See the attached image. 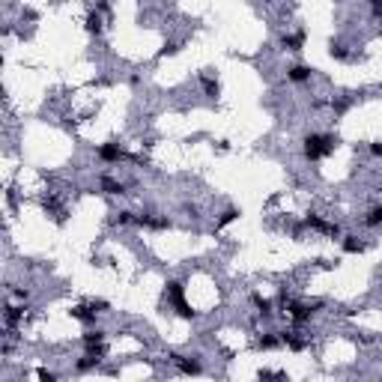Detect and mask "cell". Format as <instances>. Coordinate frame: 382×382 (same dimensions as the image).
<instances>
[{"instance_id": "6da1fadb", "label": "cell", "mask_w": 382, "mask_h": 382, "mask_svg": "<svg viewBox=\"0 0 382 382\" xmlns=\"http://www.w3.org/2000/svg\"><path fill=\"white\" fill-rule=\"evenodd\" d=\"M331 150H334V140L329 135H308L305 138V158L308 161H316V158L329 156Z\"/></svg>"}, {"instance_id": "7a4b0ae2", "label": "cell", "mask_w": 382, "mask_h": 382, "mask_svg": "<svg viewBox=\"0 0 382 382\" xmlns=\"http://www.w3.org/2000/svg\"><path fill=\"white\" fill-rule=\"evenodd\" d=\"M174 365L179 367V373H185V376H197L203 365H200V358H194V355H174Z\"/></svg>"}, {"instance_id": "3957f363", "label": "cell", "mask_w": 382, "mask_h": 382, "mask_svg": "<svg viewBox=\"0 0 382 382\" xmlns=\"http://www.w3.org/2000/svg\"><path fill=\"white\" fill-rule=\"evenodd\" d=\"M316 308H320V302H316L313 308H305V305H295V302H287V311H290V320H293V323H299V326H302V323H308V320H311V313L316 311Z\"/></svg>"}, {"instance_id": "277c9868", "label": "cell", "mask_w": 382, "mask_h": 382, "mask_svg": "<svg viewBox=\"0 0 382 382\" xmlns=\"http://www.w3.org/2000/svg\"><path fill=\"white\" fill-rule=\"evenodd\" d=\"M135 224L150 230H171V218H153V215H135Z\"/></svg>"}, {"instance_id": "5b68a950", "label": "cell", "mask_w": 382, "mask_h": 382, "mask_svg": "<svg viewBox=\"0 0 382 382\" xmlns=\"http://www.w3.org/2000/svg\"><path fill=\"white\" fill-rule=\"evenodd\" d=\"M308 227L320 230V233H326V236H337V233H341V227L331 224V221H323L320 215H308Z\"/></svg>"}, {"instance_id": "8992f818", "label": "cell", "mask_w": 382, "mask_h": 382, "mask_svg": "<svg viewBox=\"0 0 382 382\" xmlns=\"http://www.w3.org/2000/svg\"><path fill=\"white\" fill-rule=\"evenodd\" d=\"M305 39H308L305 30H299V33H284L281 36V45H284L287 51H302V48H305Z\"/></svg>"}, {"instance_id": "52a82bcc", "label": "cell", "mask_w": 382, "mask_h": 382, "mask_svg": "<svg viewBox=\"0 0 382 382\" xmlns=\"http://www.w3.org/2000/svg\"><path fill=\"white\" fill-rule=\"evenodd\" d=\"M311 66H305V63H295V66H290L287 69V78L293 81V84H305V81H311Z\"/></svg>"}, {"instance_id": "ba28073f", "label": "cell", "mask_w": 382, "mask_h": 382, "mask_svg": "<svg viewBox=\"0 0 382 382\" xmlns=\"http://www.w3.org/2000/svg\"><path fill=\"white\" fill-rule=\"evenodd\" d=\"M99 158L108 161V164H114V161H120V158H125V156H122L120 143H102V146H99Z\"/></svg>"}, {"instance_id": "9c48e42d", "label": "cell", "mask_w": 382, "mask_h": 382, "mask_svg": "<svg viewBox=\"0 0 382 382\" xmlns=\"http://www.w3.org/2000/svg\"><path fill=\"white\" fill-rule=\"evenodd\" d=\"M164 293H167V302H171V305L185 302V290H182L179 281H167V284H164Z\"/></svg>"}, {"instance_id": "30bf717a", "label": "cell", "mask_w": 382, "mask_h": 382, "mask_svg": "<svg viewBox=\"0 0 382 382\" xmlns=\"http://www.w3.org/2000/svg\"><path fill=\"white\" fill-rule=\"evenodd\" d=\"M72 320H78V323H96V311L93 308H87V305H75L69 311Z\"/></svg>"}, {"instance_id": "8fae6325", "label": "cell", "mask_w": 382, "mask_h": 382, "mask_svg": "<svg viewBox=\"0 0 382 382\" xmlns=\"http://www.w3.org/2000/svg\"><path fill=\"white\" fill-rule=\"evenodd\" d=\"M281 344H284L287 349H293V352H302V349L308 347L305 337H299V334H287V331H281Z\"/></svg>"}, {"instance_id": "7c38bea8", "label": "cell", "mask_w": 382, "mask_h": 382, "mask_svg": "<svg viewBox=\"0 0 382 382\" xmlns=\"http://www.w3.org/2000/svg\"><path fill=\"white\" fill-rule=\"evenodd\" d=\"M102 191H108V194H125V185L122 182H117V179H111V176H102Z\"/></svg>"}, {"instance_id": "4fadbf2b", "label": "cell", "mask_w": 382, "mask_h": 382, "mask_svg": "<svg viewBox=\"0 0 382 382\" xmlns=\"http://www.w3.org/2000/svg\"><path fill=\"white\" fill-rule=\"evenodd\" d=\"M236 218H239V209H236V206L224 209V212H221V218H218V224H215V230H224V227H227V224H233Z\"/></svg>"}, {"instance_id": "5bb4252c", "label": "cell", "mask_w": 382, "mask_h": 382, "mask_svg": "<svg viewBox=\"0 0 382 382\" xmlns=\"http://www.w3.org/2000/svg\"><path fill=\"white\" fill-rule=\"evenodd\" d=\"M365 248L367 245L358 242L355 236H344V251H347V254H365Z\"/></svg>"}, {"instance_id": "9a60e30c", "label": "cell", "mask_w": 382, "mask_h": 382, "mask_svg": "<svg viewBox=\"0 0 382 382\" xmlns=\"http://www.w3.org/2000/svg\"><path fill=\"white\" fill-rule=\"evenodd\" d=\"M102 341H104V331H87V334H84V347L87 349H99L102 347Z\"/></svg>"}, {"instance_id": "2e32d148", "label": "cell", "mask_w": 382, "mask_h": 382, "mask_svg": "<svg viewBox=\"0 0 382 382\" xmlns=\"http://www.w3.org/2000/svg\"><path fill=\"white\" fill-rule=\"evenodd\" d=\"M251 302H254V308H257L263 316H269V313H272V302H269V299H263L260 293H251Z\"/></svg>"}, {"instance_id": "e0dca14e", "label": "cell", "mask_w": 382, "mask_h": 382, "mask_svg": "<svg viewBox=\"0 0 382 382\" xmlns=\"http://www.w3.org/2000/svg\"><path fill=\"white\" fill-rule=\"evenodd\" d=\"M257 347L260 349H278L281 347V334L275 337V334H260L257 337Z\"/></svg>"}, {"instance_id": "ac0fdd59", "label": "cell", "mask_w": 382, "mask_h": 382, "mask_svg": "<svg viewBox=\"0 0 382 382\" xmlns=\"http://www.w3.org/2000/svg\"><path fill=\"white\" fill-rule=\"evenodd\" d=\"M200 84H203V90H206V96H212V99L218 96V84H215L209 75H200Z\"/></svg>"}, {"instance_id": "d6986e66", "label": "cell", "mask_w": 382, "mask_h": 382, "mask_svg": "<svg viewBox=\"0 0 382 382\" xmlns=\"http://www.w3.org/2000/svg\"><path fill=\"white\" fill-rule=\"evenodd\" d=\"M370 227H376V224H382V206H373L370 212H367V218H365Z\"/></svg>"}, {"instance_id": "ffe728a7", "label": "cell", "mask_w": 382, "mask_h": 382, "mask_svg": "<svg viewBox=\"0 0 382 382\" xmlns=\"http://www.w3.org/2000/svg\"><path fill=\"white\" fill-rule=\"evenodd\" d=\"M87 30H90V33H99V30H102V18L96 15V12H90V15H87Z\"/></svg>"}, {"instance_id": "44dd1931", "label": "cell", "mask_w": 382, "mask_h": 382, "mask_svg": "<svg viewBox=\"0 0 382 382\" xmlns=\"http://www.w3.org/2000/svg\"><path fill=\"white\" fill-rule=\"evenodd\" d=\"M36 379L39 382H57V373L48 370V367H39V370H36Z\"/></svg>"}, {"instance_id": "7402d4cb", "label": "cell", "mask_w": 382, "mask_h": 382, "mask_svg": "<svg viewBox=\"0 0 382 382\" xmlns=\"http://www.w3.org/2000/svg\"><path fill=\"white\" fill-rule=\"evenodd\" d=\"M21 316H24V308H6V323L9 326H15Z\"/></svg>"}, {"instance_id": "603a6c76", "label": "cell", "mask_w": 382, "mask_h": 382, "mask_svg": "<svg viewBox=\"0 0 382 382\" xmlns=\"http://www.w3.org/2000/svg\"><path fill=\"white\" fill-rule=\"evenodd\" d=\"M179 51V45H176V42H164V45H161V51H158V57H171V54H176Z\"/></svg>"}, {"instance_id": "cb8c5ba5", "label": "cell", "mask_w": 382, "mask_h": 382, "mask_svg": "<svg viewBox=\"0 0 382 382\" xmlns=\"http://www.w3.org/2000/svg\"><path fill=\"white\" fill-rule=\"evenodd\" d=\"M331 57H337V60H347L349 51L344 48V45H334V42H331Z\"/></svg>"}, {"instance_id": "d4e9b609", "label": "cell", "mask_w": 382, "mask_h": 382, "mask_svg": "<svg viewBox=\"0 0 382 382\" xmlns=\"http://www.w3.org/2000/svg\"><path fill=\"white\" fill-rule=\"evenodd\" d=\"M132 221H135L132 212H120V215H114V224H132Z\"/></svg>"}, {"instance_id": "484cf974", "label": "cell", "mask_w": 382, "mask_h": 382, "mask_svg": "<svg viewBox=\"0 0 382 382\" xmlns=\"http://www.w3.org/2000/svg\"><path fill=\"white\" fill-rule=\"evenodd\" d=\"M370 153H373V156H382V140H370Z\"/></svg>"}, {"instance_id": "4316f807", "label": "cell", "mask_w": 382, "mask_h": 382, "mask_svg": "<svg viewBox=\"0 0 382 382\" xmlns=\"http://www.w3.org/2000/svg\"><path fill=\"white\" fill-rule=\"evenodd\" d=\"M370 9H373V15H376V18H382V0H373Z\"/></svg>"}]
</instances>
